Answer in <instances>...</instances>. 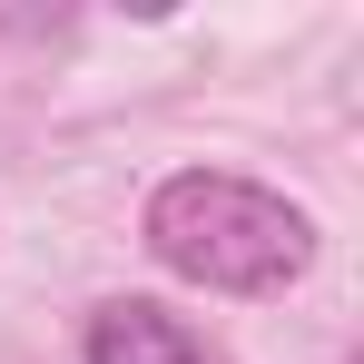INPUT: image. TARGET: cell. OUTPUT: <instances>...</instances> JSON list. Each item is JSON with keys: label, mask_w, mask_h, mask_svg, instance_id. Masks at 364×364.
Listing matches in <instances>:
<instances>
[{"label": "cell", "mask_w": 364, "mask_h": 364, "mask_svg": "<svg viewBox=\"0 0 364 364\" xmlns=\"http://www.w3.org/2000/svg\"><path fill=\"white\" fill-rule=\"evenodd\" d=\"M138 237L178 286H207V296H286L315 266V217L256 178H227V168L158 178Z\"/></svg>", "instance_id": "1"}, {"label": "cell", "mask_w": 364, "mask_h": 364, "mask_svg": "<svg viewBox=\"0 0 364 364\" xmlns=\"http://www.w3.org/2000/svg\"><path fill=\"white\" fill-rule=\"evenodd\" d=\"M79 364H237L227 345H207L187 315H168V305L148 296H119L89 315V335H79Z\"/></svg>", "instance_id": "2"}]
</instances>
